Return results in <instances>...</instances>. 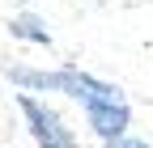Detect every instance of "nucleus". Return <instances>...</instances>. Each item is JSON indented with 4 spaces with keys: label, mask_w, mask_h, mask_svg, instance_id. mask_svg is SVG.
Returning a JSON list of instances; mask_svg holds the SVG:
<instances>
[{
    "label": "nucleus",
    "mask_w": 153,
    "mask_h": 148,
    "mask_svg": "<svg viewBox=\"0 0 153 148\" xmlns=\"http://www.w3.org/2000/svg\"><path fill=\"white\" fill-rule=\"evenodd\" d=\"M9 81L30 85V89H60V93H72L76 102H94V97H123L115 85L89 76L85 68H64V72H30V68H9Z\"/></svg>",
    "instance_id": "f257e3e1"
},
{
    "label": "nucleus",
    "mask_w": 153,
    "mask_h": 148,
    "mask_svg": "<svg viewBox=\"0 0 153 148\" xmlns=\"http://www.w3.org/2000/svg\"><path fill=\"white\" fill-rule=\"evenodd\" d=\"M17 106H22V114H26V123H30V136L38 140V148H72L68 127L60 123V114H55V110H47L43 102L30 97V93L17 97Z\"/></svg>",
    "instance_id": "f03ea898"
},
{
    "label": "nucleus",
    "mask_w": 153,
    "mask_h": 148,
    "mask_svg": "<svg viewBox=\"0 0 153 148\" xmlns=\"http://www.w3.org/2000/svg\"><path fill=\"white\" fill-rule=\"evenodd\" d=\"M85 114H89V127L102 140H115L128 127V102L123 97H94V102H85Z\"/></svg>",
    "instance_id": "7ed1b4c3"
},
{
    "label": "nucleus",
    "mask_w": 153,
    "mask_h": 148,
    "mask_svg": "<svg viewBox=\"0 0 153 148\" xmlns=\"http://www.w3.org/2000/svg\"><path fill=\"white\" fill-rule=\"evenodd\" d=\"M13 34L17 38H30V42H51V34H47V26L38 21V17H30V13H22V17H13Z\"/></svg>",
    "instance_id": "20e7f679"
},
{
    "label": "nucleus",
    "mask_w": 153,
    "mask_h": 148,
    "mask_svg": "<svg viewBox=\"0 0 153 148\" xmlns=\"http://www.w3.org/2000/svg\"><path fill=\"white\" fill-rule=\"evenodd\" d=\"M111 148H149V144H145V140H132V136H115Z\"/></svg>",
    "instance_id": "39448f33"
}]
</instances>
